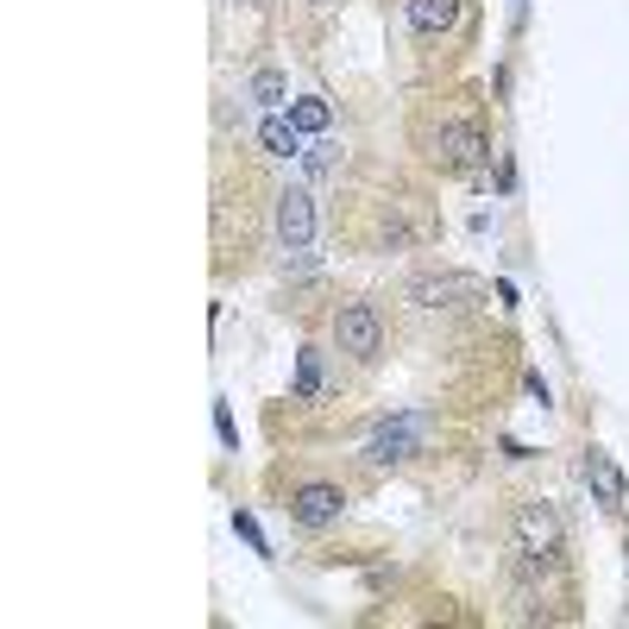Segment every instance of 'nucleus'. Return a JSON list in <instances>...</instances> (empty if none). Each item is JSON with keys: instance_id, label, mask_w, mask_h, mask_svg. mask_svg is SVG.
Returning a JSON list of instances; mask_svg holds the SVG:
<instances>
[{"instance_id": "nucleus-3", "label": "nucleus", "mask_w": 629, "mask_h": 629, "mask_svg": "<svg viewBox=\"0 0 629 629\" xmlns=\"http://www.w3.org/2000/svg\"><path fill=\"white\" fill-rule=\"evenodd\" d=\"M277 246L283 252H309L314 239V196L302 189V183H290V189H277Z\"/></svg>"}, {"instance_id": "nucleus-13", "label": "nucleus", "mask_w": 629, "mask_h": 629, "mask_svg": "<svg viewBox=\"0 0 629 629\" xmlns=\"http://www.w3.org/2000/svg\"><path fill=\"white\" fill-rule=\"evenodd\" d=\"M296 396H321V353L314 347H302V359H296Z\"/></svg>"}, {"instance_id": "nucleus-14", "label": "nucleus", "mask_w": 629, "mask_h": 629, "mask_svg": "<svg viewBox=\"0 0 629 629\" xmlns=\"http://www.w3.org/2000/svg\"><path fill=\"white\" fill-rule=\"evenodd\" d=\"M234 529H239V535H246V542H252V548H258V554H271V548H265V535H258V523H252V516H234Z\"/></svg>"}, {"instance_id": "nucleus-12", "label": "nucleus", "mask_w": 629, "mask_h": 629, "mask_svg": "<svg viewBox=\"0 0 629 629\" xmlns=\"http://www.w3.org/2000/svg\"><path fill=\"white\" fill-rule=\"evenodd\" d=\"M290 120H296V133H328V101H321V95H302L290 107Z\"/></svg>"}, {"instance_id": "nucleus-4", "label": "nucleus", "mask_w": 629, "mask_h": 629, "mask_svg": "<svg viewBox=\"0 0 629 629\" xmlns=\"http://www.w3.org/2000/svg\"><path fill=\"white\" fill-rule=\"evenodd\" d=\"M415 453H422V415H396V422H384V429L365 441V460H372V466H403Z\"/></svg>"}, {"instance_id": "nucleus-1", "label": "nucleus", "mask_w": 629, "mask_h": 629, "mask_svg": "<svg viewBox=\"0 0 629 629\" xmlns=\"http://www.w3.org/2000/svg\"><path fill=\"white\" fill-rule=\"evenodd\" d=\"M334 347L347 359H359V365H372V359L384 353V314H378L372 302H340L334 309Z\"/></svg>"}, {"instance_id": "nucleus-11", "label": "nucleus", "mask_w": 629, "mask_h": 629, "mask_svg": "<svg viewBox=\"0 0 629 629\" xmlns=\"http://www.w3.org/2000/svg\"><path fill=\"white\" fill-rule=\"evenodd\" d=\"M246 95H252L258 107H283V101H290V76H283V70H258V76L246 82Z\"/></svg>"}, {"instance_id": "nucleus-15", "label": "nucleus", "mask_w": 629, "mask_h": 629, "mask_svg": "<svg viewBox=\"0 0 629 629\" xmlns=\"http://www.w3.org/2000/svg\"><path fill=\"white\" fill-rule=\"evenodd\" d=\"M314 7H321V0H314Z\"/></svg>"}, {"instance_id": "nucleus-7", "label": "nucleus", "mask_w": 629, "mask_h": 629, "mask_svg": "<svg viewBox=\"0 0 629 629\" xmlns=\"http://www.w3.org/2000/svg\"><path fill=\"white\" fill-rule=\"evenodd\" d=\"M586 485L598 492L605 511H623V504H629V478L617 472V460H610L605 447H586Z\"/></svg>"}, {"instance_id": "nucleus-10", "label": "nucleus", "mask_w": 629, "mask_h": 629, "mask_svg": "<svg viewBox=\"0 0 629 629\" xmlns=\"http://www.w3.org/2000/svg\"><path fill=\"white\" fill-rule=\"evenodd\" d=\"M460 290H472V283H460V277H415L410 283V296L422 309H447V296H460Z\"/></svg>"}, {"instance_id": "nucleus-5", "label": "nucleus", "mask_w": 629, "mask_h": 629, "mask_svg": "<svg viewBox=\"0 0 629 629\" xmlns=\"http://www.w3.org/2000/svg\"><path fill=\"white\" fill-rule=\"evenodd\" d=\"M516 548L535 554V560H554L560 554V516L548 504H523L516 511Z\"/></svg>"}, {"instance_id": "nucleus-6", "label": "nucleus", "mask_w": 629, "mask_h": 629, "mask_svg": "<svg viewBox=\"0 0 629 629\" xmlns=\"http://www.w3.org/2000/svg\"><path fill=\"white\" fill-rule=\"evenodd\" d=\"M429 145H434V157H441V164H485V157H492V145H485V133H478L472 120H453V126H441Z\"/></svg>"}, {"instance_id": "nucleus-8", "label": "nucleus", "mask_w": 629, "mask_h": 629, "mask_svg": "<svg viewBox=\"0 0 629 629\" xmlns=\"http://www.w3.org/2000/svg\"><path fill=\"white\" fill-rule=\"evenodd\" d=\"M403 20H410L415 39H447L453 25H460V0H403Z\"/></svg>"}, {"instance_id": "nucleus-9", "label": "nucleus", "mask_w": 629, "mask_h": 629, "mask_svg": "<svg viewBox=\"0 0 629 629\" xmlns=\"http://www.w3.org/2000/svg\"><path fill=\"white\" fill-rule=\"evenodd\" d=\"M258 138H265V152H271V157H296V152H302V133H296V120H283V114L265 120Z\"/></svg>"}, {"instance_id": "nucleus-2", "label": "nucleus", "mask_w": 629, "mask_h": 629, "mask_svg": "<svg viewBox=\"0 0 629 629\" xmlns=\"http://www.w3.org/2000/svg\"><path fill=\"white\" fill-rule=\"evenodd\" d=\"M290 523H302V529H334L340 511H347V492L340 485H328V478H309V485H296L290 492Z\"/></svg>"}]
</instances>
